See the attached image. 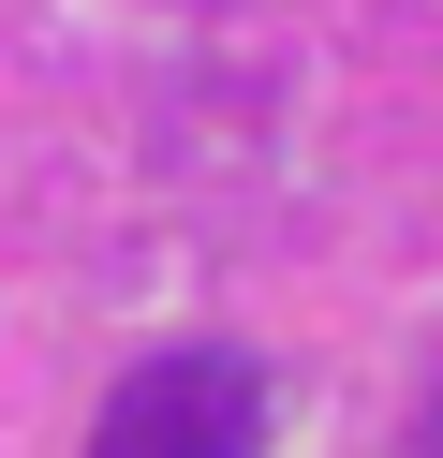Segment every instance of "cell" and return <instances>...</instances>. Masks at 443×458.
<instances>
[{
	"mask_svg": "<svg viewBox=\"0 0 443 458\" xmlns=\"http://www.w3.org/2000/svg\"><path fill=\"white\" fill-rule=\"evenodd\" d=\"M413 458H443V399H429V428H413Z\"/></svg>",
	"mask_w": 443,
	"mask_h": 458,
	"instance_id": "7a4b0ae2",
	"label": "cell"
},
{
	"mask_svg": "<svg viewBox=\"0 0 443 458\" xmlns=\"http://www.w3.org/2000/svg\"><path fill=\"white\" fill-rule=\"evenodd\" d=\"M89 458H266V369L251 355H148L104 399Z\"/></svg>",
	"mask_w": 443,
	"mask_h": 458,
	"instance_id": "6da1fadb",
	"label": "cell"
}]
</instances>
